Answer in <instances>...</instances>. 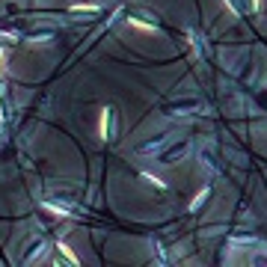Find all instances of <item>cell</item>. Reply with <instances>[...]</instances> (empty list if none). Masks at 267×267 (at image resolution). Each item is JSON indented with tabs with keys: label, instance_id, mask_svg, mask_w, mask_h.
<instances>
[{
	"label": "cell",
	"instance_id": "1",
	"mask_svg": "<svg viewBox=\"0 0 267 267\" xmlns=\"http://www.w3.org/2000/svg\"><path fill=\"white\" fill-rule=\"evenodd\" d=\"M101 137H113V110H104L101 116Z\"/></svg>",
	"mask_w": 267,
	"mask_h": 267
},
{
	"label": "cell",
	"instance_id": "2",
	"mask_svg": "<svg viewBox=\"0 0 267 267\" xmlns=\"http://www.w3.org/2000/svg\"><path fill=\"white\" fill-rule=\"evenodd\" d=\"M71 12H86V15H95V12H98V6H74Z\"/></svg>",
	"mask_w": 267,
	"mask_h": 267
},
{
	"label": "cell",
	"instance_id": "3",
	"mask_svg": "<svg viewBox=\"0 0 267 267\" xmlns=\"http://www.w3.org/2000/svg\"><path fill=\"white\" fill-rule=\"evenodd\" d=\"M0 71H3V51H0Z\"/></svg>",
	"mask_w": 267,
	"mask_h": 267
}]
</instances>
